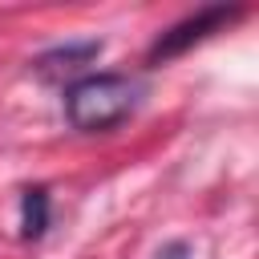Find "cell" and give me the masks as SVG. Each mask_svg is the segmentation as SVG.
Masks as SVG:
<instances>
[{"instance_id":"cell-1","label":"cell","mask_w":259,"mask_h":259,"mask_svg":"<svg viewBox=\"0 0 259 259\" xmlns=\"http://www.w3.org/2000/svg\"><path fill=\"white\" fill-rule=\"evenodd\" d=\"M142 101V85L125 73H85L65 85V117L77 134H105L121 125Z\"/></svg>"},{"instance_id":"cell-2","label":"cell","mask_w":259,"mask_h":259,"mask_svg":"<svg viewBox=\"0 0 259 259\" xmlns=\"http://www.w3.org/2000/svg\"><path fill=\"white\" fill-rule=\"evenodd\" d=\"M239 16H243V4H206V8H198L194 16H182L178 24H170L166 32L154 36V45L146 49V65H166V61L190 53L194 45H202V40L214 36V32H223V28L235 24Z\"/></svg>"},{"instance_id":"cell-3","label":"cell","mask_w":259,"mask_h":259,"mask_svg":"<svg viewBox=\"0 0 259 259\" xmlns=\"http://www.w3.org/2000/svg\"><path fill=\"white\" fill-rule=\"evenodd\" d=\"M101 53V40H69V45H57L49 53H40L32 61V69L40 77H61V73H77L81 65H89L93 57Z\"/></svg>"},{"instance_id":"cell-4","label":"cell","mask_w":259,"mask_h":259,"mask_svg":"<svg viewBox=\"0 0 259 259\" xmlns=\"http://www.w3.org/2000/svg\"><path fill=\"white\" fill-rule=\"evenodd\" d=\"M53 223V202H49V186H24L20 194V239L24 243H36Z\"/></svg>"},{"instance_id":"cell-5","label":"cell","mask_w":259,"mask_h":259,"mask_svg":"<svg viewBox=\"0 0 259 259\" xmlns=\"http://www.w3.org/2000/svg\"><path fill=\"white\" fill-rule=\"evenodd\" d=\"M158 259H190V247L186 243H170V247L158 251Z\"/></svg>"}]
</instances>
